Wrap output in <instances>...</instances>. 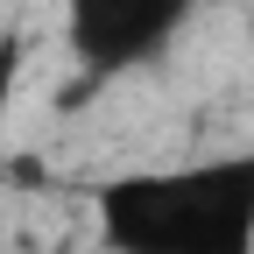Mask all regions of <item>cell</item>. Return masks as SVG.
Returning <instances> with one entry per match:
<instances>
[{"mask_svg":"<svg viewBox=\"0 0 254 254\" xmlns=\"http://www.w3.org/2000/svg\"><path fill=\"white\" fill-rule=\"evenodd\" d=\"M106 254H254V148L127 170L92 198Z\"/></svg>","mask_w":254,"mask_h":254,"instance_id":"1","label":"cell"},{"mask_svg":"<svg viewBox=\"0 0 254 254\" xmlns=\"http://www.w3.org/2000/svg\"><path fill=\"white\" fill-rule=\"evenodd\" d=\"M198 7L205 0H64V50L92 85H106L148 71L198 21Z\"/></svg>","mask_w":254,"mask_h":254,"instance_id":"2","label":"cell"}]
</instances>
